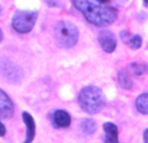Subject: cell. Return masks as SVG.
Segmentation results:
<instances>
[{
    "label": "cell",
    "instance_id": "obj_5",
    "mask_svg": "<svg viewBox=\"0 0 148 143\" xmlns=\"http://www.w3.org/2000/svg\"><path fill=\"white\" fill-rule=\"evenodd\" d=\"M97 41H99L100 47L103 48V51L107 54H112L117 47V39L116 35L109 30H101L97 35Z\"/></svg>",
    "mask_w": 148,
    "mask_h": 143
},
{
    "label": "cell",
    "instance_id": "obj_4",
    "mask_svg": "<svg viewBox=\"0 0 148 143\" xmlns=\"http://www.w3.org/2000/svg\"><path fill=\"white\" fill-rule=\"evenodd\" d=\"M38 18V12L35 10H17L13 14L12 26L17 33L27 34L33 30Z\"/></svg>",
    "mask_w": 148,
    "mask_h": 143
},
{
    "label": "cell",
    "instance_id": "obj_7",
    "mask_svg": "<svg viewBox=\"0 0 148 143\" xmlns=\"http://www.w3.org/2000/svg\"><path fill=\"white\" fill-rule=\"evenodd\" d=\"M70 122H72V117L66 111L57 109L52 115V125L55 128H68L70 126Z\"/></svg>",
    "mask_w": 148,
    "mask_h": 143
},
{
    "label": "cell",
    "instance_id": "obj_13",
    "mask_svg": "<svg viewBox=\"0 0 148 143\" xmlns=\"http://www.w3.org/2000/svg\"><path fill=\"white\" fill-rule=\"evenodd\" d=\"M130 70L133 72V74H135V76H142V74L147 70V67L143 63H131Z\"/></svg>",
    "mask_w": 148,
    "mask_h": 143
},
{
    "label": "cell",
    "instance_id": "obj_9",
    "mask_svg": "<svg viewBox=\"0 0 148 143\" xmlns=\"http://www.w3.org/2000/svg\"><path fill=\"white\" fill-rule=\"evenodd\" d=\"M104 128V143H120L118 142V128L112 122H105Z\"/></svg>",
    "mask_w": 148,
    "mask_h": 143
},
{
    "label": "cell",
    "instance_id": "obj_6",
    "mask_svg": "<svg viewBox=\"0 0 148 143\" xmlns=\"http://www.w3.org/2000/svg\"><path fill=\"white\" fill-rule=\"evenodd\" d=\"M14 112L13 102L5 91L0 89V116L3 117H10Z\"/></svg>",
    "mask_w": 148,
    "mask_h": 143
},
{
    "label": "cell",
    "instance_id": "obj_8",
    "mask_svg": "<svg viewBox=\"0 0 148 143\" xmlns=\"http://www.w3.org/2000/svg\"><path fill=\"white\" fill-rule=\"evenodd\" d=\"M22 118L23 122L26 125V139L23 143H31L34 141V137H35V131H36V126H35V121H34L33 116L27 112L22 113Z\"/></svg>",
    "mask_w": 148,
    "mask_h": 143
},
{
    "label": "cell",
    "instance_id": "obj_3",
    "mask_svg": "<svg viewBox=\"0 0 148 143\" xmlns=\"http://www.w3.org/2000/svg\"><path fill=\"white\" fill-rule=\"evenodd\" d=\"M79 38L78 28L70 21H59L55 25V39L62 48H72Z\"/></svg>",
    "mask_w": 148,
    "mask_h": 143
},
{
    "label": "cell",
    "instance_id": "obj_1",
    "mask_svg": "<svg viewBox=\"0 0 148 143\" xmlns=\"http://www.w3.org/2000/svg\"><path fill=\"white\" fill-rule=\"evenodd\" d=\"M73 5L81 10L90 23L99 28L112 25L117 18V10L108 4V1H73Z\"/></svg>",
    "mask_w": 148,
    "mask_h": 143
},
{
    "label": "cell",
    "instance_id": "obj_16",
    "mask_svg": "<svg viewBox=\"0 0 148 143\" xmlns=\"http://www.w3.org/2000/svg\"><path fill=\"white\" fill-rule=\"evenodd\" d=\"M143 139H144V143H148V129H146V131H144Z\"/></svg>",
    "mask_w": 148,
    "mask_h": 143
},
{
    "label": "cell",
    "instance_id": "obj_17",
    "mask_svg": "<svg viewBox=\"0 0 148 143\" xmlns=\"http://www.w3.org/2000/svg\"><path fill=\"white\" fill-rule=\"evenodd\" d=\"M3 41V33H1V30H0V42Z\"/></svg>",
    "mask_w": 148,
    "mask_h": 143
},
{
    "label": "cell",
    "instance_id": "obj_15",
    "mask_svg": "<svg viewBox=\"0 0 148 143\" xmlns=\"http://www.w3.org/2000/svg\"><path fill=\"white\" fill-rule=\"evenodd\" d=\"M5 135V126L3 122H0V137H4Z\"/></svg>",
    "mask_w": 148,
    "mask_h": 143
},
{
    "label": "cell",
    "instance_id": "obj_18",
    "mask_svg": "<svg viewBox=\"0 0 148 143\" xmlns=\"http://www.w3.org/2000/svg\"><path fill=\"white\" fill-rule=\"evenodd\" d=\"M144 5H146V7H148V0H146V1H144Z\"/></svg>",
    "mask_w": 148,
    "mask_h": 143
},
{
    "label": "cell",
    "instance_id": "obj_11",
    "mask_svg": "<svg viewBox=\"0 0 148 143\" xmlns=\"http://www.w3.org/2000/svg\"><path fill=\"white\" fill-rule=\"evenodd\" d=\"M81 129H82V131H83L84 134L91 135V134H94L95 131H96L97 125H96V122H95V120H92V118H86V120L82 121Z\"/></svg>",
    "mask_w": 148,
    "mask_h": 143
},
{
    "label": "cell",
    "instance_id": "obj_12",
    "mask_svg": "<svg viewBox=\"0 0 148 143\" xmlns=\"http://www.w3.org/2000/svg\"><path fill=\"white\" fill-rule=\"evenodd\" d=\"M118 82H120V86L122 87V89L129 90L133 87V81H131L130 76H129L125 70H121L120 73H118Z\"/></svg>",
    "mask_w": 148,
    "mask_h": 143
},
{
    "label": "cell",
    "instance_id": "obj_10",
    "mask_svg": "<svg viewBox=\"0 0 148 143\" xmlns=\"http://www.w3.org/2000/svg\"><path fill=\"white\" fill-rule=\"evenodd\" d=\"M135 107L138 112L143 113V115H148V92L140 94L135 100Z\"/></svg>",
    "mask_w": 148,
    "mask_h": 143
},
{
    "label": "cell",
    "instance_id": "obj_14",
    "mask_svg": "<svg viewBox=\"0 0 148 143\" xmlns=\"http://www.w3.org/2000/svg\"><path fill=\"white\" fill-rule=\"evenodd\" d=\"M129 46H130L133 50L140 48V46H142V38L139 35H133L130 38V41H129Z\"/></svg>",
    "mask_w": 148,
    "mask_h": 143
},
{
    "label": "cell",
    "instance_id": "obj_2",
    "mask_svg": "<svg viewBox=\"0 0 148 143\" xmlns=\"http://www.w3.org/2000/svg\"><path fill=\"white\" fill-rule=\"evenodd\" d=\"M79 107L88 115H95L100 112L105 105V96L101 89L96 86H86L78 94Z\"/></svg>",
    "mask_w": 148,
    "mask_h": 143
},
{
    "label": "cell",
    "instance_id": "obj_19",
    "mask_svg": "<svg viewBox=\"0 0 148 143\" xmlns=\"http://www.w3.org/2000/svg\"><path fill=\"white\" fill-rule=\"evenodd\" d=\"M0 13H1V7H0Z\"/></svg>",
    "mask_w": 148,
    "mask_h": 143
}]
</instances>
